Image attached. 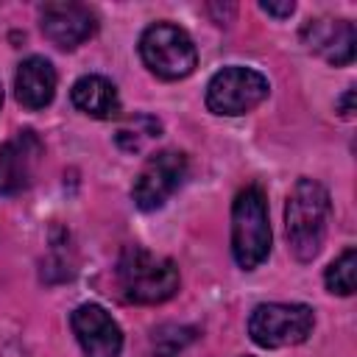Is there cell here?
<instances>
[{"mask_svg":"<svg viewBox=\"0 0 357 357\" xmlns=\"http://www.w3.org/2000/svg\"><path fill=\"white\" fill-rule=\"evenodd\" d=\"M332 215L329 192L321 181L301 176L284 204V231L290 254L298 262H312L326 240V226Z\"/></svg>","mask_w":357,"mask_h":357,"instance_id":"6da1fadb","label":"cell"},{"mask_svg":"<svg viewBox=\"0 0 357 357\" xmlns=\"http://www.w3.org/2000/svg\"><path fill=\"white\" fill-rule=\"evenodd\" d=\"M114 284L128 304H162L176 296L181 276L170 257L153 254L142 245H126L114 268Z\"/></svg>","mask_w":357,"mask_h":357,"instance_id":"7a4b0ae2","label":"cell"},{"mask_svg":"<svg viewBox=\"0 0 357 357\" xmlns=\"http://www.w3.org/2000/svg\"><path fill=\"white\" fill-rule=\"evenodd\" d=\"M271 254V220L262 187L248 184L231 201V257L243 271L259 268Z\"/></svg>","mask_w":357,"mask_h":357,"instance_id":"3957f363","label":"cell"},{"mask_svg":"<svg viewBox=\"0 0 357 357\" xmlns=\"http://www.w3.org/2000/svg\"><path fill=\"white\" fill-rule=\"evenodd\" d=\"M139 56L142 64L162 81L187 78L198 67V50L192 36L173 22L148 25L139 36Z\"/></svg>","mask_w":357,"mask_h":357,"instance_id":"277c9868","label":"cell"},{"mask_svg":"<svg viewBox=\"0 0 357 357\" xmlns=\"http://www.w3.org/2000/svg\"><path fill=\"white\" fill-rule=\"evenodd\" d=\"M315 312L307 304L268 301L257 304L248 318V335L259 349H284L298 346L312 335Z\"/></svg>","mask_w":357,"mask_h":357,"instance_id":"5b68a950","label":"cell"},{"mask_svg":"<svg viewBox=\"0 0 357 357\" xmlns=\"http://www.w3.org/2000/svg\"><path fill=\"white\" fill-rule=\"evenodd\" d=\"M271 92L268 78L243 64H229L218 70L206 84V109L220 117H240L257 109Z\"/></svg>","mask_w":357,"mask_h":357,"instance_id":"8992f818","label":"cell"},{"mask_svg":"<svg viewBox=\"0 0 357 357\" xmlns=\"http://www.w3.org/2000/svg\"><path fill=\"white\" fill-rule=\"evenodd\" d=\"M187 173H190V159L184 151H176V148L156 151L153 156H148V162L134 178V187H131L134 206L142 212L159 209L184 184Z\"/></svg>","mask_w":357,"mask_h":357,"instance_id":"52a82bcc","label":"cell"},{"mask_svg":"<svg viewBox=\"0 0 357 357\" xmlns=\"http://www.w3.org/2000/svg\"><path fill=\"white\" fill-rule=\"evenodd\" d=\"M39 25L59 50H75L98 31V17L84 3L53 0L39 8Z\"/></svg>","mask_w":357,"mask_h":357,"instance_id":"ba28073f","label":"cell"},{"mask_svg":"<svg viewBox=\"0 0 357 357\" xmlns=\"http://www.w3.org/2000/svg\"><path fill=\"white\" fill-rule=\"evenodd\" d=\"M42 139L25 128L0 145V195H17L31 187L42 162Z\"/></svg>","mask_w":357,"mask_h":357,"instance_id":"9c48e42d","label":"cell"},{"mask_svg":"<svg viewBox=\"0 0 357 357\" xmlns=\"http://www.w3.org/2000/svg\"><path fill=\"white\" fill-rule=\"evenodd\" d=\"M301 42L310 53L321 56L332 67H346L354 61V45L357 31L351 20L343 17H315L307 20L301 28Z\"/></svg>","mask_w":357,"mask_h":357,"instance_id":"30bf717a","label":"cell"},{"mask_svg":"<svg viewBox=\"0 0 357 357\" xmlns=\"http://www.w3.org/2000/svg\"><path fill=\"white\" fill-rule=\"evenodd\" d=\"M75 340L86 357H120L123 329L100 304H81L70 315Z\"/></svg>","mask_w":357,"mask_h":357,"instance_id":"8fae6325","label":"cell"},{"mask_svg":"<svg viewBox=\"0 0 357 357\" xmlns=\"http://www.w3.org/2000/svg\"><path fill=\"white\" fill-rule=\"evenodd\" d=\"M56 84H59V75H56V67L45 59V56H28L25 61H20L17 67V75H14V95L17 100L31 109V112H39L45 106H50L53 95H56Z\"/></svg>","mask_w":357,"mask_h":357,"instance_id":"7c38bea8","label":"cell"},{"mask_svg":"<svg viewBox=\"0 0 357 357\" xmlns=\"http://www.w3.org/2000/svg\"><path fill=\"white\" fill-rule=\"evenodd\" d=\"M73 106L95 120H112L120 114V95L117 86L103 75H81L70 89Z\"/></svg>","mask_w":357,"mask_h":357,"instance_id":"4fadbf2b","label":"cell"},{"mask_svg":"<svg viewBox=\"0 0 357 357\" xmlns=\"http://www.w3.org/2000/svg\"><path fill=\"white\" fill-rule=\"evenodd\" d=\"M162 134V123L156 120V117H151V114H134L126 126H120L117 128V145L123 148V151H128V153H137V151H142L151 139H156Z\"/></svg>","mask_w":357,"mask_h":357,"instance_id":"5bb4252c","label":"cell"},{"mask_svg":"<svg viewBox=\"0 0 357 357\" xmlns=\"http://www.w3.org/2000/svg\"><path fill=\"white\" fill-rule=\"evenodd\" d=\"M354 276H357V251L346 248L324 273L326 290L337 296H351L354 293Z\"/></svg>","mask_w":357,"mask_h":357,"instance_id":"9a60e30c","label":"cell"},{"mask_svg":"<svg viewBox=\"0 0 357 357\" xmlns=\"http://www.w3.org/2000/svg\"><path fill=\"white\" fill-rule=\"evenodd\" d=\"M192 329L190 326H159L153 332V346L162 357H173L176 351H181L190 340H192Z\"/></svg>","mask_w":357,"mask_h":357,"instance_id":"2e32d148","label":"cell"},{"mask_svg":"<svg viewBox=\"0 0 357 357\" xmlns=\"http://www.w3.org/2000/svg\"><path fill=\"white\" fill-rule=\"evenodd\" d=\"M259 8L265 11V14H271V17H276V20H284V17H290L293 11H296V3H259Z\"/></svg>","mask_w":357,"mask_h":357,"instance_id":"e0dca14e","label":"cell"},{"mask_svg":"<svg viewBox=\"0 0 357 357\" xmlns=\"http://www.w3.org/2000/svg\"><path fill=\"white\" fill-rule=\"evenodd\" d=\"M351 100H354V89H346V95H343L340 103H337V112H340L343 117H351V114H354V103H351Z\"/></svg>","mask_w":357,"mask_h":357,"instance_id":"ac0fdd59","label":"cell"},{"mask_svg":"<svg viewBox=\"0 0 357 357\" xmlns=\"http://www.w3.org/2000/svg\"><path fill=\"white\" fill-rule=\"evenodd\" d=\"M0 106H3V86H0Z\"/></svg>","mask_w":357,"mask_h":357,"instance_id":"d6986e66","label":"cell"}]
</instances>
